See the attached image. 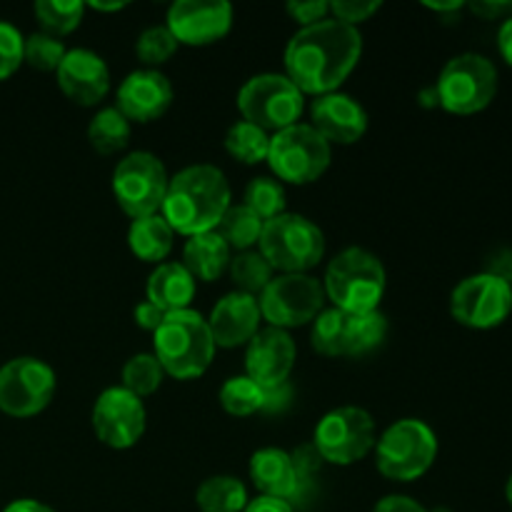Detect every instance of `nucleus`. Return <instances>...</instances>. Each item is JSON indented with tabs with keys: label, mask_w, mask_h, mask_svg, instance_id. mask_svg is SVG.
<instances>
[{
	"label": "nucleus",
	"mask_w": 512,
	"mask_h": 512,
	"mask_svg": "<svg viewBox=\"0 0 512 512\" xmlns=\"http://www.w3.org/2000/svg\"><path fill=\"white\" fill-rule=\"evenodd\" d=\"M363 55V35L358 28L328 18L310 28H300L283 53L285 75L303 95L338 93Z\"/></svg>",
	"instance_id": "nucleus-1"
},
{
	"label": "nucleus",
	"mask_w": 512,
	"mask_h": 512,
	"mask_svg": "<svg viewBox=\"0 0 512 512\" xmlns=\"http://www.w3.org/2000/svg\"><path fill=\"white\" fill-rule=\"evenodd\" d=\"M230 208V183L215 165H188L168 183L160 215L173 233L193 238L218 228L220 218Z\"/></svg>",
	"instance_id": "nucleus-2"
},
{
	"label": "nucleus",
	"mask_w": 512,
	"mask_h": 512,
	"mask_svg": "<svg viewBox=\"0 0 512 512\" xmlns=\"http://www.w3.org/2000/svg\"><path fill=\"white\" fill-rule=\"evenodd\" d=\"M215 340L208 320L195 310H178L165 315L163 325L155 330V358L165 375L175 380H195L205 375L215 358Z\"/></svg>",
	"instance_id": "nucleus-3"
},
{
	"label": "nucleus",
	"mask_w": 512,
	"mask_h": 512,
	"mask_svg": "<svg viewBox=\"0 0 512 512\" xmlns=\"http://www.w3.org/2000/svg\"><path fill=\"white\" fill-rule=\"evenodd\" d=\"M385 280L388 278L378 255L365 248H345L325 270V300L343 313L378 310L385 295Z\"/></svg>",
	"instance_id": "nucleus-4"
},
{
	"label": "nucleus",
	"mask_w": 512,
	"mask_h": 512,
	"mask_svg": "<svg viewBox=\"0 0 512 512\" xmlns=\"http://www.w3.org/2000/svg\"><path fill=\"white\" fill-rule=\"evenodd\" d=\"M258 250L273 270L308 275L325 258V235L305 215L283 213L263 225Z\"/></svg>",
	"instance_id": "nucleus-5"
},
{
	"label": "nucleus",
	"mask_w": 512,
	"mask_h": 512,
	"mask_svg": "<svg viewBox=\"0 0 512 512\" xmlns=\"http://www.w3.org/2000/svg\"><path fill=\"white\" fill-rule=\"evenodd\" d=\"M438 458V435L418 418H403L390 425L375 443V465L380 475L395 483L423 478Z\"/></svg>",
	"instance_id": "nucleus-6"
},
{
	"label": "nucleus",
	"mask_w": 512,
	"mask_h": 512,
	"mask_svg": "<svg viewBox=\"0 0 512 512\" xmlns=\"http://www.w3.org/2000/svg\"><path fill=\"white\" fill-rule=\"evenodd\" d=\"M333 160V148L315 133L310 123H295L270 135L265 163L273 178L288 185H310L325 175Z\"/></svg>",
	"instance_id": "nucleus-7"
},
{
	"label": "nucleus",
	"mask_w": 512,
	"mask_h": 512,
	"mask_svg": "<svg viewBox=\"0 0 512 512\" xmlns=\"http://www.w3.org/2000/svg\"><path fill=\"white\" fill-rule=\"evenodd\" d=\"M435 90L443 110L453 115H475L495 100L498 68L480 53L455 55L440 70Z\"/></svg>",
	"instance_id": "nucleus-8"
},
{
	"label": "nucleus",
	"mask_w": 512,
	"mask_h": 512,
	"mask_svg": "<svg viewBox=\"0 0 512 512\" xmlns=\"http://www.w3.org/2000/svg\"><path fill=\"white\" fill-rule=\"evenodd\" d=\"M238 110L245 123L258 125L265 133H280L300 123L305 95L290 83L285 73H260L245 80L238 93Z\"/></svg>",
	"instance_id": "nucleus-9"
},
{
	"label": "nucleus",
	"mask_w": 512,
	"mask_h": 512,
	"mask_svg": "<svg viewBox=\"0 0 512 512\" xmlns=\"http://www.w3.org/2000/svg\"><path fill=\"white\" fill-rule=\"evenodd\" d=\"M168 170L158 155L135 150L125 155L113 170V195L128 218L158 215L168 193Z\"/></svg>",
	"instance_id": "nucleus-10"
},
{
	"label": "nucleus",
	"mask_w": 512,
	"mask_h": 512,
	"mask_svg": "<svg viewBox=\"0 0 512 512\" xmlns=\"http://www.w3.org/2000/svg\"><path fill=\"white\" fill-rule=\"evenodd\" d=\"M375 420L368 410L343 405L320 418L313 448L330 465H355L375 450Z\"/></svg>",
	"instance_id": "nucleus-11"
},
{
	"label": "nucleus",
	"mask_w": 512,
	"mask_h": 512,
	"mask_svg": "<svg viewBox=\"0 0 512 512\" xmlns=\"http://www.w3.org/2000/svg\"><path fill=\"white\" fill-rule=\"evenodd\" d=\"M258 305L268 328L290 330L308 325L325 310L323 280L313 275H278L258 295Z\"/></svg>",
	"instance_id": "nucleus-12"
},
{
	"label": "nucleus",
	"mask_w": 512,
	"mask_h": 512,
	"mask_svg": "<svg viewBox=\"0 0 512 512\" xmlns=\"http://www.w3.org/2000/svg\"><path fill=\"white\" fill-rule=\"evenodd\" d=\"M55 385V370L43 360H8L0 368V410L10 418H33L48 408Z\"/></svg>",
	"instance_id": "nucleus-13"
},
{
	"label": "nucleus",
	"mask_w": 512,
	"mask_h": 512,
	"mask_svg": "<svg viewBox=\"0 0 512 512\" xmlns=\"http://www.w3.org/2000/svg\"><path fill=\"white\" fill-rule=\"evenodd\" d=\"M450 313L465 328H498L512 313V285L490 273L470 275L455 285Z\"/></svg>",
	"instance_id": "nucleus-14"
},
{
	"label": "nucleus",
	"mask_w": 512,
	"mask_h": 512,
	"mask_svg": "<svg viewBox=\"0 0 512 512\" xmlns=\"http://www.w3.org/2000/svg\"><path fill=\"white\" fill-rule=\"evenodd\" d=\"M90 420H93V430L100 443L113 450H128L143 438L148 413L138 395L118 385L98 395Z\"/></svg>",
	"instance_id": "nucleus-15"
},
{
	"label": "nucleus",
	"mask_w": 512,
	"mask_h": 512,
	"mask_svg": "<svg viewBox=\"0 0 512 512\" xmlns=\"http://www.w3.org/2000/svg\"><path fill=\"white\" fill-rule=\"evenodd\" d=\"M165 28L178 45H213L233 28V5L228 0H178L168 8Z\"/></svg>",
	"instance_id": "nucleus-16"
},
{
	"label": "nucleus",
	"mask_w": 512,
	"mask_h": 512,
	"mask_svg": "<svg viewBox=\"0 0 512 512\" xmlns=\"http://www.w3.org/2000/svg\"><path fill=\"white\" fill-rule=\"evenodd\" d=\"M298 348L288 330H258L245 350V375L263 388H278L288 383L295 368Z\"/></svg>",
	"instance_id": "nucleus-17"
},
{
	"label": "nucleus",
	"mask_w": 512,
	"mask_h": 512,
	"mask_svg": "<svg viewBox=\"0 0 512 512\" xmlns=\"http://www.w3.org/2000/svg\"><path fill=\"white\" fill-rule=\"evenodd\" d=\"M175 98L173 83L160 70L140 68L133 70L123 83L118 85L115 108L130 120V123H150L163 118L170 110Z\"/></svg>",
	"instance_id": "nucleus-18"
},
{
	"label": "nucleus",
	"mask_w": 512,
	"mask_h": 512,
	"mask_svg": "<svg viewBox=\"0 0 512 512\" xmlns=\"http://www.w3.org/2000/svg\"><path fill=\"white\" fill-rule=\"evenodd\" d=\"M310 125L315 133L333 145H353L368 133V113L355 98L345 93L320 95L310 105Z\"/></svg>",
	"instance_id": "nucleus-19"
},
{
	"label": "nucleus",
	"mask_w": 512,
	"mask_h": 512,
	"mask_svg": "<svg viewBox=\"0 0 512 512\" xmlns=\"http://www.w3.org/2000/svg\"><path fill=\"white\" fill-rule=\"evenodd\" d=\"M55 75L65 98L83 108H93L110 93V70L93 50H68Z\"/></svg>",
	"instance_id": "nucleus-20"
},
{
	"label": "nucleus",
	"mask_w": 512,
	"mask_h": 512,
	"mask_svg": "<svg viewBox=\"0 0 512 512\" xmlns=\"http://www.w3.org/2000/svg\"><path fill=\"white\" fill-rule=\"evenodd\" d=\"M205 320L215 348H240L258 335L263 315H260L258 298L233 290L215 303L213 313Z\"/></svg>",
	"instance_id": "nucleus-21"
},
{
	"label": "nucleus",
	"mask_w": 512,
	"mask_h": 512,
	"mask_svg": "<svg viewBox=\"0 0 512 512\" xmlns=\"http://www.w3.org/2000/svg\"><path fill=\"white\" fill-rule=\"evenodd\" d=\"M250 480L260 490V495L290 505L303 500L313 488L298 475L290 453L280 448H263L250 458Z\"/></svg>",
	"instance_id": "nucleus-22"
},
{
	"label": "nucleus",
	"mask_w": 512,
	"mask_h": 512,
	"mask_svg": "<svg viewBox=\"0 0 512 512\" xmlns=\"http://www.w3.org/2000/svg\"><path fill=\"white\" fill-rule=\"evenodd\" d=\"M195 298V278L183 263H160L145 285V300L158 305L163 313L188 310Z\"/></svg>",
	"instance_id": "nucleus-23"
},
{
	"label": "nucleus",
	"mask_w": 512,
	"mask_h": 512,
	"mask_svg": "<svg viewBox=\"0 0 512 512\" xmlns=\"http://www.w3.org/2000/svg\"><path fill=\"white\" fill-rule=\"evenodd\" d=\"M230 260H233V250L225 245V240L215 230L185 240L183 265L195 280L213 283V280L223 278L230 268Z\"/></svg>",
	"instance_id": "nucleus-24"
},
{
	"label": "nucleus",
	"mask_w": 512,
	"mask_h": 512,
	"mask_svg": "<svg viewBox=\"0 0 512 512\" xmlns=\"http://www.w3.org/2000/svg\"><path fill=\"white\" fill-rule=\"evenodd\" d=\"M175 233L163 215H148L130 223L128 228V248L143 263H163L173 250Z\"/></svg>",
	"instance_id": "nucleus-25"
},
{
	"label": "nucleus",
	"mask_w": 512,
	"mask_h": 512,
	"mask_svg": "<svg viewBox=\"0 0 512 512\" xmlns=\"http://www.w3.org/2000/svg\"><path fill=\"white\" fill-rule=\"evenodd\" d=\"M388 335V318L378 310L345 313L343 323V358H363L380 348Z\"/></svg>",
	"instance_id": "nucleus-26"
},
{
	"label": "nucleus",
	"mask_w": 512,
	"mask_h": 512,
	"mask_svg": "<svg viewBox=\"0 0 512 512\" xmlns=\"http://www.w3.org/2000/svg\"><path fill=\"white\" fill-rule=\"evenodd\" d=\"M200 512H243L250 503L248 488L233 475H213L195 490Z\"/></svg>",
	"instance_id": "nucleus-27"
},
{
	"label": "nucleus",
	"mask_w": 512,
	"mask_h": 512,
	"mask_svg": "<svg viewBox=\"0 0 512 512\" xmlns=\"http://www.w3.org/2000/svg\"><path fill=\"white\" fill-rule=\"evenodd\" d=\"M263 220L253 213V210L245 208L243 203L233 205L225 210V215L220 218L215 233L225 240L230 250H238V253H245V250H255L260 243V235H263Z\"/></svg>",
	"instance_id": "nucleus-28"
},
{
	"label": "nucleus",
	"mask_w": 512,
	"mask_h": 512,
	"mask_svg": "<svg viewBox=\"0 0 512 512\" xmlns=\"http://www.w3.org/2000/svg\"><path fill=\"white\" fill-rule=\"evenodd\" d=\"M220 405L233 418H250V415L265 413L268 408V388L250 380L248 375L228 378L220 388Z\"/></svg>",
	"instance_id": "nucleus-29"
},
{
	"label": "nucleus",
	"mask_w": 512,
	"mask_h": 512,
	"mask_svg": "<svg viewBox=\"0 0 512 512\" xmlns=\"http://www.w3.org/2000/svg\"><path fill=\"white\" fill-rule=\"evenodd\" d=\"M88 140L100 155H115L128 148L130 120L118 108H103L88 125Z\"/></svg>",
	"instance_id": "nucleus-30"
},
{
	"label": "nucleus",
	"mask_w": 512,
	"mask_h": 512,
	"mask_svg": "<svg viewBox=\"0 0 512 512\" xmlns=\"http://www.w3.org/2000/svg\"><path fill=\"white\" fill-rule=\"evenodd\" d=\"M225 150H228L230 158L243 165L265 163L270 150V133L260 130L258 125L238 120L225 133Z\"/></svg>",
	"instance_id": "nucleus-31"
},
{
	"label": "nucleus",
	"mask_w": 512,
	"mask_h": 512,
	"mask_svg": "<svg viewBox=\"0 0 512 512\" xmlns=\"http://www.w3.org/2000/svg\"><path fill=\"white\" fill-rule=\"evenodd\" d=\"M228 273L230 278H233V285L238 288V293L258 298V295L270 285L275 270L270 268L268 260H265L263 255H260V250L255 248L235 255V258L230 260Z\"/></svg>",
	"instance_id": "nucleus-32"
},
{
	"label": "nucleus",
	"mask_w": 512,
	"mask_h": 512,
	"mask_svg": "<svg viewBox=\"0 0 512 512\" xmlns=\"http://www.w3.org/2000/svg\"><path fill=\"white\" fill-rule=\"evenodd\" d=\"M33 10L38 23L43 25V33L60 38L78 28L85 15V3L80 0H38Z\"/></svg>",
	"instance_id": "nucleus-33"
},
{
	"label": "nucleus",
	"mask_w": 512,
	"mask_h": 512,
	"mask_svg": "<svg viewBox=\"0 0 512 512\" xmlns=\"http://www.w3.org/2000/svg\"><path fill=\"white\" fill-rule=\"evenodd\" d=\"M243 205L248 210H253L263 223L278 218V215L285 213V205H288V195H285V188L280 180L268 178H255L250 180L248 188H245Z\"/></svg>",
	"instance_id": "nucleus-34"
},
{
	"label": "nucleus",
	"mask_w": 512,
	"mask_h": 512,
	"mask_svg": "<svg viewBox=\"0 0 512 512\" xmlns=\"http://www.w3.org/2000/svg\"><path fill=\"white\" fill-rule=\"evenodd\" d=\"M165 380V370L153 353H138L123 365V388L138 395L140 400L160 390Z\"/></svg>",
	"instance_id": "nucleus-35"
},
{
	"label": "nucleus",
	"mask_w": 512,
	"mask_h": 512,
	"mask_svg": "<svg viewBox=\"0 0 512 512\" xmlns=\"http://www.w3.org/2000/svg\"><path fill=\"white\" fill-rule=\"evenodd\" d=\"M343 323L345 313L338 308H325L313 320L310 345L315 348V353H320L323 358H343Z\"/></svg>",
	"instance_id": "nucleus-36"
},
{
	"label": "nucleus",
	"mask_w": 512,
	"mask_h": 512,
	"mask_svg": "<svg viewBox=\"0 0 512 512\" xmlns=\"http://www.w3.org/2000/svg\"><path fill=\"white\" fill-rule=\"evenodd\" d=\"M175 50H178V40L173 38V33L165 25L145 28L140 38L135 40V55L150 70H158L160 65L168 63L175 55Z\"/></svg>",
	"instance_id": "nucleus-37"
},
{
	"label": "nucleus",
	"mask_w": 512,
	"mask_h": 512,
	"mask_svg": "<svg viewBox=\"0 0 512 512\" xmlns=\"http://www.w3.org/2000/svg\"><path fill=\"white\" fill-rule=\"evenodd\" d=\"M65 53L68 50H65V45L58 38H53L48 33H33L25 38L23 63L40 70V73H53V70L60 68Z\"/></svg>",
	"instance_id": "nucleus-38"
},
{
	"label": "nucleus",
	"mask_w": 512,
	"mask_h": 512,
	"mask_svg": "<svg viewBox=\"0 0 512 512\" xmlns=\"http://www.w3.org/2000/svg\"><path fill=\"white\" fill-rule=\"evenodd\" d=\"M25 38L15 25L0 20V80L10 78L23 65Z\"/></svg>",
	"instance_id": "nucleus-39"
},
{
	"label": "nucleus",
	"mask_w": 512,
	"mask_h": 512,
	"mask_svg": "<svg viewBox=\"0 0 512 512\" xmlns=\"http://www.w3.org/2000/svg\"><path fill=\"white\" fill-rule=\"evenodd\" d=\"M378 10L380 3H360V0H335V3H330L333 20L350 25V28H358L360 23L373 18Z\"/></svg>",
	"instance_id": "nucleus-40"
},
{
	"label": "nucleus",
	"mask_w": 512,
	"mask_h": 512,
	"mask_svg": "<svg viewBox=\"0 0 512 512\" xmlns=\"http://www.w3.org/2000/svg\"><path fill=\"white\" fill-rule=\"evenodd\" d=\"M285 10L300 28H310V25L328 20L330 3L328 0H293Z\"/></svg>",
	"instance_id": "nucleus-41"
},
{
	"label": "nucleus",
	"mask_w": 512,
	"mask_h": 512,
	"mask_svg": "<svg viewBox=\"0 0 512 512\" xmlns=\"http://www.w3.org/2000/svg\"><path fill=\"white\" fill-rule=\"evenodd\" d=\"M165 315H168V313H163V310H160L158 305L148 303V300L138 303V305H135V310H133L135 325H138L140 330H148V333H153V335H155V330H158L160 325H163Z\"/></svg>",
	"instance_id": "nucleus-42"
},
{
	"label": "nucleus",
	"mask_w": 512,
	"mask_h": 512,
	"mask_svg": "<svg viewBox=\"0 0 512 512\" xmlns=\"http://www.w3.org/2000/svg\"><path fill=\"white\" fill-rule=\"evenodd\" d=\"M373 512H430L425 510L418 500L408 498V495H388L375 505Z\"/></svg>",
	"instance_id": "nucleus-43"
},
{
	"label": "nucleus",
	"mask_w": 512,
	"mask_h": 512,
	"mask_svg": "<svg viewBox=\"0 0 512 512\" xmlns=\"http://www.w3.org/2000/svg\"><path fill=\"white\" fill-rule=\"evenodd\" d=\"M483 273L495 275V278L505 280V283L512 285V250H498Z\"/></svg>",
	"instance_id": "nucleus-44"
},
{
	"label": "nucleus",
	"mask_w": 512,
	"mask_h": 512,
	"mask_svg": "<svg viewBox=\"0 0 512 512\" xmlns=\"http://www.w3.org/2000/svg\"><path fill=\"white\" fill-rule=\"evenodd\" d=\"M243 512H295V508L290 503H283V500L258 495V498L245 505Z\"/></svg>",
	"instance_id": "nucleus-45"
},
{
	"label": "nucleus",
	"mask_w": 512,
	"mask_h": 512,
	"mask_svg": "<svg viewBox=\"0 0 512 512\" xmlns=\"http://www.w3.org/2000/svg\"><path fill=\"white\" fill-rule=\"evenodd\" d=\"M470 10L475 15H480V18L493 20L500 18V15L512 13V3H490V0H485V3H470Z\"/></svg>",
	"instance_id": "nucleus-46"
},
{
	"label": "nucleus",
	"mask_w": 512,
	"mask_h": 512,
	"mask_svg": "<svg viewBox=\"0 0 512 512\" xmlns=\"http://www.w3.org/2000/svg\"><path fill=\"white\" fill-rule=\"evenodd\" d=\"M498 50H500V55H503L505 63L512 68V15H508V18H505V23L500 25Z\"/></svg>",
	"instance_id": "nucleus-47"
},
{
	"label": "nucleus",
	"mask_w": 512,
	"mask_h": 512,
	"mask_svg": "<svg viewBox=\"0 0 512 512\" xmlns=\"http://www.w3.org/2000/svg\"><path fill=\"white\" fill-rule=\"evenodd\" d=\"M3 512H55V510L50 508V505L40 503V500L23 498V500H13V503H10Z\"/></svg>",
	"instance_id": "nucleus-48"
},
{
	"label": "nucleus",
	"mask_w": 512,
	"mask_h": 512,
	"mask_svg": "<svg viewBox=\"0 0 512 512\" xmlns=\"http://www.w3.org/2000/svg\"><path fill=\"white\" fill-rule=\"evenodd\" d=\"M418 100L423 108H440V98H438V90H435V85H428V88L420 90Z\"/></svg>",
	"instance_id": "nucleus-49"
},
{
	"label": "nucleus",
	"mask_w": 512,
	"mask_h": 512,
	"mask_svg": "<svg viewBox=\"0 0 512 512\" xmlns=\"http://www.w3.org/2000/svg\"><path fill=\"white\" fill-rule=\"evenodd\" d=\"M425 8L435 10V13H458L465 8V3L460 0H450V3H425Z\"/></svg>",
	"instance_id": "nucleus-50"
},
{
	"label": "nucleus",
	"mask_w": 512,
	"mask_h": 512,
	"mask_svg": "<svg viewBox=\"0 0 512 512\" xmlns=\"http://www.w3.org/2000/svg\"><path fill=\"white\" fill-rule=\"evenodd\" d=\"M85 8L98 10V13H118V10L128 8V3H98V0H93V3H88Z\"/></svg>",
	"instance_id": "nucleus-51"
},
{
	"label": "nucleus",
	"mask_w": 512,
	"mask_h": 512,
	"mask_svg": "<svg viewBox=\"0 0 512 512\" xmlns=\"http://www.w3.org/2000/svg\"><path fill=\"white\" fill-rule=\"evenodd\" d=\"M505 498H508V503L512 505V475H510L508 485H505Z\"/></svg>",
	"instance_id": "nucleus-52"
},
{
	"label": "nucleus",
	"mask_w": 512,
	"mask_h": 512,
	"mask_svg": "<svg viewBox=\"0 0 512 512\" xmlns=\"http://www.w3.org/2000/svg\"><path fill=\"white\" fill-rule=\"evenodd\" d=\"M430 512H450L448 508H435V510H430Z\"/></svg>",
	"instance_id": "nucleus-53"
}]
</instances>
